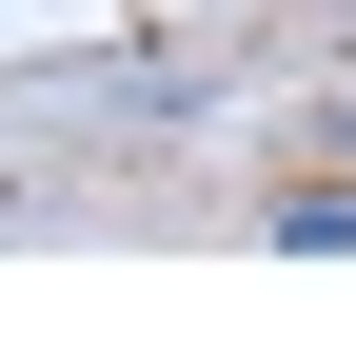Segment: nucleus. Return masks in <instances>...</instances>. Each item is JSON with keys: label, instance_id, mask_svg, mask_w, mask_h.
I'll use <instances>...</instances> for the list:
<instances>
[{"label": "nucleus", "instance_id": "1", "mask_svg": "<svg viewBox=\"0 0 356 356\" xmlns=\"http://www.w3.org/2000/svg\"><path fill=\"white\" fill-rule=\"evenodd\" d=\"M337 159H356V99H337Z\"/></svg>", "mask_w": 356, "mask_h": 356}]
</instances>
